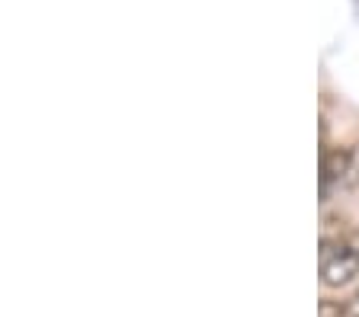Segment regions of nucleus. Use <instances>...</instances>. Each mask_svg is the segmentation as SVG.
Wrapping results in <instances>:
<instances>
[{"mask_svg": "<svg viewBox=\"0 0 359 317\" xmlns=\"http://www.w3.org/2000/svg\"><path fill=\"white\" fill-rule=\"evenodd\" d=\"M359 186V144H337L321 151V199L344 196Z\"/></svg>", "mask_w": 359, "mask_h": 317, "instance_id": "nucleus-2", "label": "nucleus"}, {"mask_svg": "<svg viewBox=\"0 0 359 317\" xmlns=\"http://www.w3.org/2000/svg\"><path fill=\"white\" fill-rule=\"evenodd\" d=\"M321 282L327 288H344L359 276V227H350L346 221L334 225L324 221L321 231Z\"/></svg>", "mask_w": 359, "mask_h": 317, "instance_id": "nucleus-1", "label": "nucleus"}]
</instances>
